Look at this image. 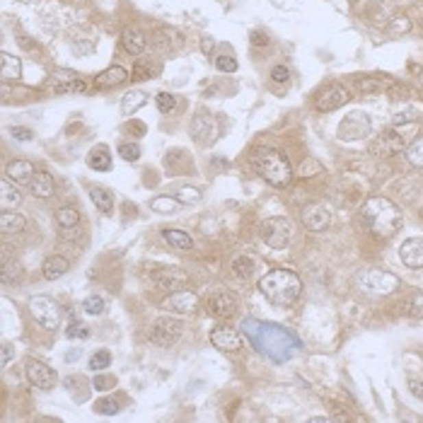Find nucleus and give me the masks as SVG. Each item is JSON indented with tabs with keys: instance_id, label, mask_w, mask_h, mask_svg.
<instances>
[{
	"instance_id": "42",
	"label": "nucleus",
	"mask_w": 423,
	"mask_h": 423,
	"mask_svg": "<svg viewBox=\"0 0 423 423\" xmlns=\"http://www.w3.org/2000/svg\"><path fill=\"white\" fill-rule=\"evenodd\" d=\"M119 155H121L126 162H138V160H141V145L121 143V145H119Z\"/></svg>"
},
{
	"instance_id": "11",
	"label": "nucleus",
	"mask_w": 423,
	"mask_h": 423,
	"mask_svg": "<svg viewBox=\"0 0 423 423\" xmlns=\"http://www.w3.org/2000/svg\"><path fill=\"white\" fill-rule=\"evenodd\" d=\"M348 99H351L348 87L339 85V82H332V85H326L324 90L317 95V109H319V112H334V109H341L343 104H348Z\"/></svg>"
},
{
	"instance_id": "31",
	"label": "nucleus",
	"mask_w": 423,
	"mask_h": 423,
	"mask_svg": "<svg viewBox=\"0 0 423 423\" xmlns=\"http://www.w3.org/2000/svg\"><path fill=\"white\" fill-rule=\"evenodd\" d=\"M145 102H148V95H145V92L131 90V92H126V95H123V99H121V112L126 114V117H131V114H136L138 109L143 107Z\"/></svg>"
},
{
	"instance_id": "13",
	"label": "nucleus",
	"mask_w": 423,
	"mask_h": 423,
	"mask_svg": "<svg viewBox=\"0 0 423 423\" xmlns=\"http://www.w3.org/2000/svg\"><path fill=\"white\" fill-rule=\"evenodd\" d=\"M300 220L310 232H322V230H326L329 223H332V210L324 204H310L302 208Z\"/></svg>"
},
{
	"instance_id": "10",
	"label": "nucleus",
	"mask_w": 423,
	"mask_h": 423,
	"mask_svg": "<svg viewBox=\"0 0 423 423\" xmlns=\"http://www.w3.org/2000/svg\"><path fill=\"white\" fill-rule=\"evenodd\" d=\"M27 380H29V383L34 385L36 389H44V392H49V389L56 387L58 375H56V370H53L51 365H46L44 361H36V358H32V361H27Z\"/></svg>"
},
{
	"instance_id": "41",
	"label": "nucleus",
	"mask_w": 423,
	"mask_h": 423,
	"mask_svg": "<svg viewBox=\"0 0 423 423\" xmlns=\"http://www.w3.org/2000/svg\"><path fill=\"white\" fill-rule=\"evenodd\" d=\"M95 411L104 413V416H114V413L121 411V407H119L117 399H99V402H95Z\"/></svg>"
},
{
	"instance_id": "35",
	"label": "nucleus",
	"mask_w": 423,
	"mask_h": 423,
	"mask_svg": "<svg viewBox=\"0 0 423 423\" xmlns=\"http://www.w3.org/2000/svg\"><path fill=\"white\" fill-rule=\"evenodd\" d=\"M252 269H254V261L250 259V254H242L232 261V271L237 278H250L252 276Z\"/></svg>"
},
{
	"instance_id": "14",
	"label": "nucleus",
	"mask_w": 423,
	"mask_h": 423,
	"mask_svg": "<svg viewBox=\"0 0 423 423\" xmlns=\"http://www.w3.org/2000/svg\"><path fill=\"white\" fill-rule=\"evenodd\" d=\"M199 307V295L194 291H177L162 300V310L174 315H191Z\"/></svg>"
},
{
	"instance_id": "28",
	"label": "nucleus",
	"mask_w": 423,
	"mask_h": 423,
	"mask_svg": "<svg viewBox=\"0 0 423 423\" xmlns=\"http://www.w3.org/2000/svg\"><path fill=\"white\" fill-rule=\"evenodd\" d=\"M27 220L22 213H12V210H3L0 213V232L3 234H20L25 232Z\"/></svg>"
},
{
	"instance_id": "47",
	"label": "nucleus",
	"mask_w": 423,
	"mask_h": 423,
	"mask_svg": "<svg viewBox=\"0 0 423 423\" xmlns=\"http://www.w3.org/2000/svg\"><path fill=\"white\" fill-rule=\"evenodd\" d=\"M215 66H218V71H223V73H234V71H237V61H234L232 56H218V58H215Z\"/></svg>"
},
{
	"instance_id": "22",
	"label": "nucleus",
	"mask_w": 423,
	"mask_h": 423,
	"mask_svg": "<svg viewBox=\"0 0 423 423\" xmlns=\"http://www.w3.org/2000/svg\"><path fill=\"white\" fill-rule=\"evenodd\" d=\"M34 174V165L27 162V160H12L5 169V177H10L15 184H32Z\"/></svg>"
},
{
	"instance_id": "56",
	"label": "nucleus",
	"mask_w": 423,
	"mask_h": 423,
	"mask_svg": "<svg viewBox=\"0 0 423 423\" xmlns=\"http://www.w3.org/2000/svg\"><path fill=\"white\" fill-rule=\"evenodd\" d=\"M77 356H80V351H71L66 356V361H77Z\"/></svg>"
},
{
	"instance_id": "18",
	"label": "nucleus",
	"mask_w": 423,
	"mask_h": 423,
	"mask_svg": "<svg viewBox=\"0 0 423 423\" xmlns=\"http://www.w3.org/2000/svg\"><path fill=\"white\" fill-rule=\"evenodd\" d=\"M153 280L160 291H179L182 286H186L189 278H186V274L182 269H160L155 271Z\"/></svg>"
},
{
	"instance_id": "17",
	"label": "nucleus",
	"mask_w": 423,
	"mask_h": 423,
	"mask_svg": "<svg viewBox=\"0 0 423 423\" xmlns=\"http://www.w3.org/2000/svg\"><path fill=\"white\" fill-rule=\"evenodd\" d=\"M237 312V298L230 295V293H215L208 300V315L218 317V319H225V317H232Z\"/></svg>"
},
{
	"instance_id": "27",
	"label": "nucleus",
	"mask_w": 423,
	"mask_h": 423,
	"mask_svg": "<svg viewBox=\"0 0 423 423\" xmlns=\"http://www.w3.org/2000/svg\"><path fill=\"white\" fill-rule=\"evenodd\" d=\"M162 240L179 252H189L191 247H194V240L189 237V232H184V230H179V228H165Z\"/></svg>"
},
{
	"instance_id": "40",
	"label": "nucleus",
	"mask_w": 423,
	"mask_h": 423,
	"mask_svg": "<svg viewBox=\"0 0 423 423\" xmlns=\"http://www.w3.org/2000/svg\"><path fill=\"white\" fill-rule=\"evenodd\" d=\"M82 310L87 312V315H92V317H97V315H102L104 312V300L99 295H90V298H85V302H82Z\"/></svg>"
},
{
	"instance_id": "48",
	"label": "nucleus",
	"mask_w": 423,
	"mask_h": 423,
	"mask_svg": "<svg viewBox=\"0 0 423 423\" xmlns=\"http://www.w3.org/2000/svg\"><path fill=\"white\" fill-rule=\"evenodd\" d=\"M409 310H411L413 317H423V291L416 293V295L411 298V302H409Z\"/></svg>"
},
{
	"instance_id": "5",
	"label": "nucleus",
	"mask_w": 423,
	"mask_h": 423,
	"mask_svg": "<svg viewBox=\"0 0 423 423\" xmlns=\"http://www.w3.org/2000/svg\"><path fill=\"white\" fill-rule=\"evenodd\" d=\"M358 291L370 293V295H389L399 288V278L383 269H365L356 276Z\"/></svg>"
},
{
	"instance_id": "30",
	"label": "nucleus",
	"mask_w": 423,
	"mask_h": 423,
	"mask_svg": "<svg viewBox=\"0 0 423 423\" xmlns=\"http://www.w3.org/2000/svg\"><path fill=\"white\" fill-rule=\"evenodd\" d=\"M90 199H92V204L97 206L99 213L112 215V210H114V196L109 194L107 189H102V186H92V189H90Z\"/></svg>"
},
{
	"instance_id": "29",
	"label": "nucleus",
	"mask_w": 423,
	"mask_h": 423,
	"mask_svg": "<svg viewBox=\"0 0 423 423\" xmlns=\"http://www.w3.org/2000/svg\"><path fill=\"white\" fill-rule=\"evenodd\" d=\"M87 165L92 169H97V172H107V169H112V155H109V150L104 145H97L87 155Z\"/></svg>"
},
{
	"instance_id": "43",
	"label": "nucleus",
	"mask_w": 423,
	"mask_h": 423,
	"mask_svg": "<svg viewBox=\"0 0 423 423\" xmlns=\"http://www.w3.org/2000/svg\"><path fill=\"white\" fill-rule=\"evenodd\" d=\"M131 75H133V80H148V77H153V66L141 58V61H136V66H133Z\"/></svg>"
},
{
	"instance_id": "20",
	"label": "nucleus",
	"mask_w": 423,
	"mask_h": 423,
	"mask_svg": "<svg viewBox=\"0 0 423 423\" xmlns=\"http://www.w3.org/2000/svg\"><path fill=\"white\" fill-rule=\"evenodd\" d=\"M126 80H128V73L123 71L121 66H112L95 77V87H97V90H114V87L123 85Z\"/></svg>"
},
{
	"instance_id": "4",
	"label": "nucleus",
	"mask_w": 423,
	"mask_h": 423,
	"mask_svg": "<svg viewBox=\"0 0 423 423\" xmlns=\"http://www.w3.org/2000/svg\"><path fill=\"white\" fill-rule=\"evenodd\" d=\"M252 167L261 174L264 182H269L276 189L288 186L293 179V167L286 160V155L276 148H259L252 155Z\"/></svg>"
},
{
	"instance_id": "7",
	"label": "nucleus",
	"mask_w": 423,
	"mask_h": 423,
	"mask_svg": "<svg viewBox=\"0 0 423 423\" xmlns=\"http://www.w3.org/2000/svg\"><path fill=\"white\" fill-rule=\"evenodd\" d=\"M261 240L271 247V250H283L288 247L293 237V223L288 218H280V215H274V218L264 220L259 228Z\"/></svg>"
},
{
	"instance_id": "36",
	"label": "nucleus",
	"mask_w": 423,
	"mask_h": 423,
	"mask_svg": "<svg viewBox=\"0 0 423 423\" xmlns=\"http://www.w3.org/2000/svg\"><path fill=\"white\" fill-rule=\"evenodd\" d=\"M411 29V20H409L407 15H397V17H392L389 20V25H387V32L389 34H407V32Z\"/></svg>"
},
{
	"instance_id": "54",
	"label": "nucleus",
	"mask_w": 423,
	"mask_h": 423,
	"mask_svg": "<svg viewBox=\"0 0 423 423\" xmlns=\"http://www.w3.org/2000/svg\"><path fill=\"white\" fill-rule=\"evenodd\" d=\"M409 387H411V394L413 397H418V399H423V385L418 383V380H409Z\"/></svg>"
},
{
	"instance_id": "39",
	"label": "nucleus",
	"mask_w": 423,
	"mask_h": 423,
	"mask_svg": "<svg viewBox=\"0 0 423 423\" xmlns=\"http://www.w3.org/2000/svg\"><path fill=\"white\" fill-rule=\"evenodd\" d=\"M155 102H158V109L162 114H172L174 109H177V97H174V95H169V92H158Z\"/></svg>"
},
{
	"instance_id": "16",
	"label": "nucleus",
	"mask_w": 423,
	"mask_h": 423,
	"mask_svg": "<svg viewBox=\"0 0 423 423\" xmlns=\"http://www.w3.org/2000/svg\"><path fill=\"white\" fill-rule=\"evenodd\" d=\"M399 259L409 269H423V237H409L399 247Z\"/></svg>"
},
{
	"instance_id": "23",
	"label": "nucleus",
	"mask_w": 423,
	"mask_h": 423,
	"mask_svg": "<svg viewBox=\"0 0 423 423\" xmlns=\"http://www.w3.org/2000/svg\"><path fill=\"white\" fill-rule=\"evenodd\" d=\"M68 269H71L68 259H66V256H58V254L46 256L44 264H41V274H44V278H46V280H56V278H61V276H66V271H68Z\"/></svg>"
},
{
	"instance_id": "45",
	"label": "nucleus",
	"mask_w": 423,
	"mask_h": 423,
	"mask_svg": "<svg viewBox=\"0 0 423 423\" xmlns=\"http://www.w3.org/2000/svg\"><path fill=\"white\" fill-rule=\"evenodd\" d=\"M66 337L68 339H87V337H90V329H87L85 324H77V322H73V324L68 326Z\"/></svg>"
},
{
	"instance_id": "1",
	"label": "nucleus",
	"mask_w": 423,
	"mask_h": 423,
	"mask_svg": "<svg viewBox=\"0 0 423 423\" xmlns=\"http://www.w3.org/2000/svg\"><path fill=\"white\" fill-rule=\"evenodd\" d=\"M245 337L250 339V343L259 353L269 356L271 361H288L298 353L300 341L295 339V334L288 332L286 326L280 324H266V322L256 319H245L240 326Z\"/></svg>"
},
{
	"instance_id": "26",
	"label": "nucleus",
	"mask_w": 423,
	"mask_h": 423,
	"mask_svg": "<svg viewBox=\"0 0 423 423\" xmlns=\"http://www.w3.org/2000/svg\"><path fill=\"white\" fill-rule=\"evenodd\" d=\"M53 191H56L53 177L49 172H44V169H39V172L34 174V179H32V194H34L36 199H49V196H53Z\"/></svg>"
},
{
	"instance_id": "9",
	"label": "nucleus",
	"mask_w": 423,
	"mask_h": 423,
	"mask_svg": "<svg viewBox=\"0 0 423 423\" xmlns=\"http://www.w3.org/2000/svg\"><path fill=\"white\" fill-rule=\"evenodd\" d=\"M49 87H51L56 95H75V92H85L87 82L82 80L77 73L66 71V68H56L49 77Z\"/></svg>"
},
{
	"instance_id": "37",
	"label": "nucleus",
	"mask_w": 423,
	"mask_h": 423,
	"mask_svg": "<svg viewBox=\"0 0 423 423\" xmlns=\"http://www.w3.org/2000/svg\"><path fill=\"white\" fill-rule=\"evenodd\" d=\"M112 365V353L109 351H97V353H92V358H90V367L95 372H102V370H107V367Z\"/></svg>"
},
{
	"instance_id": "25",
	"label": "nucleus",
	"mask_w": 423,
	"mask_h": 423,
	"mask_svg": "<svg viewBox=\"0 0 423 423\" xmlns=\"http://www.w3.org/2000/svg\"><path fill=\"white\" fill-rule=\"evenodd\" d=\"M0 77H3V82H20L22 77L20 58L10 56V53H0Z\"/></svg>"
},
{
	"instance_id": "53",
	"label": "nucleus",
	"mask_w": 423,
	"mask_h": 423,
	"mask_svg": "<svg viewBox=\"0 0 423 423\" xmlns=\"http://www.w3.org/2000/svg\"><path fill=\"white\" fill-rule=\"evenodd\" d=\"M252 44H254V46H266V44H269V36H266L264 32H254V34H252Z\"/></svg>"
},
{
	"instance_id": "2",
	"label": "nucleus",
	"mask_w": 423,
	"mask_h": 423,
	"mask_svg": "<svg viewBox=\"0 0 423 423\" xmlns=\"http://www.w3.org/2000/svg\"><path fill=\"white\" fill-rule=\"evenodd\" d=\"M361 218L365 223V228L378 237H392L394 232H399L404 225L402 210L394 201L385 199V196H372L363 204Z\"/></svg>"
},
{
	"instance_id": "50",
	"label": "nucleus",
	"mask_w": 423,
	"mask_h": 423,
	"mask_svg": "<svg viewBox=\"0 0 423 423\" xmlns=\"http://www.w3.org/2000/svg\"><path fill=\"white\" fill-rule=\"evenodd\" d=\"M213 51H215V39L213 36H204V39H201V53H204V56H210Z\"/></svg>"
},
{
	"instance_id": "33",
	"label": "nucleus",
	"mask_w": 423,
	"mask_h": 423,
	"mask_svg": "<svg viewBox=\"0 0 423 423\" xmlns=\"http://www.w3.org/2000/svg\"><path fill=\"white\" fill-rule=\"evenodd\" d=\"M77 220H80V213H77V208H73V206H63V208L56 210V225L63 230H71L77 225Z\"/></svg>"
},
{
	"instance_id": "24",
	"label": "nucleus",
	"mask_w": 423,
	"mask_h": 423,
	"mask_svg": "<svg viewBox=\"0 0 423 423\" xmlns=\"http://www.w3.org/2000/svg\"><path fill=\"white\" fill-rule=\"evenodd\" d=\"M375 148H378L383 155H397V153H402L404 150V138L399 136L397 128H389V131H385L383 136H380V141H378Z\"/></svg>"
},
{
	"instance_id": "21",
	"label": "nucleus",
	"mask_w": 423,
	"mask_h": 423,
	"mask_svg": "<svg viewBox=\"0 0 423 423\" xmlns=\"http://www.w3.org/2000/svg\"><path fill=\"white\" fill-rule=\"evenodd\" d=\"M121 44L131 56H141L145 51V34L138 27H126L121 32Z\"/></svg>"
},
{
	"instance_id": "6",
	"label": "nucleus",
	"mask_w": 423,
	"mask_h": 423,
	"mask_svg": "<svg viewBox=\"0 0 423 423\" xmlns=\"http://www.w3.org/2000/svg\"><path fill=\"white\" fill-rule=\"evenodd\" d=\"M29 312L36 319V324L49 329V332H56L63 322V310L56 300H51L49 295H34L29 300Z\"/></svg>"
},
{
	"instance_id": "44",
	"label": "nucleus",
	"mask_w": 423,
	"mask_h": 423,
	"mask_svg": "<svg viewBox=\"0 0 423 423\" xmlns=\"http://www.w3.org/2000/svg\"><path fill=\"white\" fill-rule=\"evenodd\" d=\"M114 385H117V380H114L112 375H95V380H92V387L97 389V392H107Z\"/></svg>"
},
{
	"instance_id": "32",
	"label": "nucleus",
	"mask_w": 423,
	"mask_h": 423,
	"mask_svg": "<svg viewBox=\"0 0 423 423\" xmlns=\"http://www.w3.org/2000/svg\"><path fill=\"white\" fill-rule=\"evenodd\" d=\"M150 208L155 210V213H162V215H169V213H177L179 208H182V204L177 201V196H155V199H150Z\"/></svg>"
},
{
	"instance_id": "55",
	"label": "nucleus",
	"mask_w": 423,
	"mask_h": 423,
	"mask_svg": "<svg viewBox=\"0 0 423 423\" xmlns=\"http://www.w3.org/2000/svg\"><path fill=\"white\" fill-rule=\"evenodd\" d=\"M10 358H12V343H5V346H3V365H8Z\"/></svg>"
},
{
	"instance_id": "52",
	"label": "nucleus",
	"mask_w": 423,
	"mask_h": 423,
	"mask_svg": "<svg viewBox=\"0 0 423 423\" xmlns=\"http://www.w3.org/2000/svg\"><path fill=\"white\" fill-rule=\"evenodd\" d=\"M312 169H315V172H319V165H317V162H302V167H300V177H312Z\"/></svg>"
},
{
	"instance_id": "12",
	"label": "nucleus",
	"mask_w": 423,
	"mask_h": 423,
	"mask_svg": "<svg viewBox=\"0 0 423 423\" xmlns=\"http://www.w3.org/2000/svg\"><path fill=\"white\" fill-rule=\"evenodd\" d=\"M367 133H370V119H367V114L356 112L339 123V138L341 141H361Z\"/></svg>"
},
{
	"instance_id": "46",
	"label": "nucleus",
	"mask_w": 423,
	"mask_h": 423,
	"mask_svg": "<svg viewBox=\"0 0 423 423\" xmlns=\"http://www.w3.org/2000/svg\"><path fill=\"white\" fill-rule=\"evenodd\" d=\"M20 276V266L17 264H10V261H3V283H10Z\"/></svg>"
},
{
	"instance_id": "49",
	"label": "nucleus",
	"mask_w": 423,
	"mask_h": 423,
	"mask_svg": "<svg viewBox=\"0 0 423 423\" xmlns=\"http://www.w3.org/2000/svg\"><path fill=\"white\" fill-rule=\"evenodd\" d=\"M10 133L17 138V141H32V136H34V133H32V128H25V126H12Z\"/></svg>"
},
{
	"instance_id": "38",
	"label": "nucleus",
	"mask_w": 423,
	"mask_h": 423,
	"mask_svg": "<svg viewBox=\"0 0 423 423\" xmlns=\"http://www.w3.org/2000/svg\"><path fill=\"white\" fill-rule=\"evenodd\" d=\"M174 196H177V201L182 206H191V204H199L201 201V191L194 189V186H184V189H179Z\"/></svg>"
},
{
	"instance_id": "15",
	"label": "nucleus",
	"mask_w": 423,
	"mask_h": 423,
	"mask_svg": "<svg viewBox=\"0 0 423 423\" xmlns=\"http://www.w3.org/2000/svg\"><path fill=\"white\" fill-rule=\"evenodd\" d=\"M210 343H213L218 351L232 353L242 348V337L237 329H232V326H215L213 332H210Z\"/></svg>"
},
{
	"instance_id": "3",
	"label": "nucleus",
	"mask_w": 423,
	"mask_h": 423,
	"mask_svg": "<svg viewBox=\"0 0 423 423\" xmlns=\"http://www.w3.org/2000/svg\"><path fill=\"white\" fill-rule=\"evenodd\" d=\"M259 291L269 302H274V305H278V307H288L300 298L302 280L293 269L278 266V269H271L269 274L261 276Z\"/></svg>"
},
{
	"instance_id": "19",
	"label": "nucleus",
	"mask_w": 423,
	"mask_h": 423,
	"mask_svg": "<svg viewBox=\"0 0 423 423\" xmlns=\"http://www.w3.org/2000/svg\"><path fill=\"white\" fill-rule=\"evenodd\" d=\"M17 186H20V184H15L10 177L0 179V208L3 210L17 208V206L22 204V194Z\"/></svg>"
},
{
	"instance_id": "34",
	"label": "nucleus",
	"mask_w": 423,
	"mask_h": 423,
	"mask_svg": "<svg viewBox=\"0 0 423 423\" xmlns=\"http://www.w3.org/2000/svg\"><path fill=\"white\" fill-rule=\"evenodd\" d=\"M407 160L413 167H423V136L413 138V143L407 148Z\"/></svg>"
},
{
	"instance_id": "51",
	"label": "nucleus",
	"mask_w": 423,
	"mask_h": 423,
	"mask_svg": "<svg viewBox=\"0 0 423 423\" xmlns=\"http://www.w3.org/2000/svg\"><path fill=\"white\" fill-rule=\"evenodd\" d=\"M271 77H274V82H286L288 77V68H283V66H276L274 71H271Z\"/></svg>"
},
{
	"instance_id": "8",
	"label": "nucleus",
	"mask_w": 423,
	"mask_h": 423,
	"mask_svg": "<svg viewBox=\"0 0 423 423\" xmlns=\"http://www.w3.org/2000/svg\"><path fill=\"white\" fill-rule=\"evenodd\" d=\"M182 332H184V324L177 317H160V319H155L153 326H150V341L158 343V346H162V348L174 346V343L182 339Z\"/></svg>"
}]
</instances>
